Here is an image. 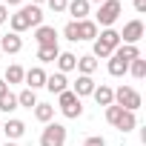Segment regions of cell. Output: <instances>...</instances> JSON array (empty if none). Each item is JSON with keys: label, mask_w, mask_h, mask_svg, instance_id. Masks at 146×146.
Masks as SVG:
<instances>
[{"label": "cell", "mask_w": 146, "mask_h": 146, "mask_svg": "<svg viewBox=\"0 0 146 146\" xmlns=\"http://www.w3.org/2000/svg\"><path fill=\"white\" fill-rule=\"evenodd\" d=\"M89 3H98V6H100V3H103V0H89Z\"/></svg>", "instance_id": "ab89813d"}, {"label": "cell", "mask_w": 146, "mask_h": 146, "mask_svg": "<svg viewBox=\"0 0 146 146\" xmlns=\"http://www.w3.org/2000/svg\"><path fill=\"white\" fill-rule=\"evenodd\" d=\"M23 75H26V69L17 66V63H12V66L6 69V78H3V80H6L9 86H12V83H23Z\"/></svg>", "instance_id": "cb8c5ba5"}, {"label": "cell", "mask_w": 146, "mask_h": 146, "mask_svg": "<svg viewBox=\"0 0 146 146\" xmlns=\"http://www.w3.org/2000/svg\"><path fill=\"white\" fill-rule=\"evenodd\" d=\"M92 98H95V103H98V106H112V103H115V89H112V86H106V83H100V86H95Z\"/></svg>", "instance_id": "8fae6325"}, {"label": "cell", "mask_w": 146, "mask_h": 146, "mask_svg": "<svg viewBox=\"0 0 146 146\" xmlns=\"http://www.w3.org/2000/svg\"><path fill=\"white\" fill-rule=\"evenodd\" d=\"M135 126H137V117H135V112H126V109H123V115H120V120L115 123V129H120V132L126 135V132H132Z\"/></svg>", "instance_id": "7402d4cb"}, {"label": "cell", "mask_w": 146, "mask_h": 146, "mask_svg": "<svg viewBox=\"0 0 146 146\" xmlns=\"http://www.w3.org/2000/svg\"><path fill=\"white\" fill-rule=\"evenodd\" d=\"M60 54V46H37V60L40 63H54Z\"/></svg>", "instance_id": "44dd1931"}, {"label": "cell", "mask_w": 146, "mask_h": 146, "mask_svg": "<svg viewBox=\"0 0 146 146\" xmlns=\"http://www.w3.org/2000/svg\"><path fill=\"white\" fill-rule=\"evenodd\" d=\"M23 80H26V89H32V92L43 89L46 86V69L43 66H32L26 75H23Z\"/></svg>", "instance_id": "8992f818"}, {"label": "cell", "mask_w": 146, "mask_h": 146, "mask_svg": "<svg viewBox=\"0 0 146 146\" xmlns=\"http://www.w3.org/2000/svg\"><path fill=\"white\" fill-rule=\"evenodd\" d=\"M78 37L80 40H95L98 37V23L89 20V17L86 20H78Z\"/></svg>", "instance_id": "2e32d148"}, {"label": "cell", "mask_w": 146, "mask_h": 146, "mask_svg": "<svg viewBox=\"0 0 146 146\" xmlns=\"http://www.w3.org/2000/svg\"><path fill=\"white\" fill-rule=\"evenodd\" d=\"M66 12L72 15V20H86L89 12H92V3H89V0H69Z\"/></svg>", "instance_id": "9c48e42d"}, {"label": "cell", "mask_w": 146, "mask_h": 146, "mask_svg": "<svg viewBox=\"0 0 146 146\" xmlns=\"http://www.w3.org/2000/svg\"><path fill=\"white\" fill-rule=\"evenodd\" d=\"M3 132H6V137H9V140H20V137L26 135V123H23V120H17V117H9V120L3 123Z\"/></svg>", "instance_id": "7c38bea8"}, {"label": "cell", "mask_w": 146, "mask_h": 146, "mask_svg": "<svg viewBox=\"0 0 146 146\" xmlns=\"http://www.w3.org/2000/svg\"><path fill=\"white\" fill-rule=\"evenodd\" d=\"M83 146H106V140L100 137V135H92V137H86V143Z\"/></svg>", "instance_id": "d6a6232c"}, {"label": "cell", "mask_w": 146, "mask_h": 146, "mask_svg": "<svg viewBox=\"0 0 146 146\" xmlns=\"http://www.w3.org/2000/svg\"><path fill=\"white\" fill-rule=\"evenodd\" d=\"M20 12L26 15V20H29V29H32V26H35V29H37V26H43V9H40V6L29 3V6H20Z\"/></svg>", "instance_id": "9a60e30c"}, {"label": "cell", "mask_w": 146, "mask_h": 146, "mask_svg": "<svg viewBox=\"0 0 146 146\" xmlns=\"http://www.w3.org/2000/svg\"><path fill=\"white\" fill-rule=\"evenodd\" d=\"M98 40H100V43H106V46L115 52V49L120 46V32H115V29H103V32L98 35Z\"/></svg>", "instance_id": "ffe728a7"}, {"label": "cell", "mask_w": 146, "mask_h": 146, "mask_svg": "<svg viewBox=\"0 0 146 146\" xmlns=\"http://www.w3.org/2000/svg\"><path fill=\"white\" fill-rule=\"evenodd\" d=\"M95 69H98V60H95L92 54L78 57V72H80V75H95Z\"/></svg>", "instance_id": "d4e9b609"}, {"label": "cell", "mask_w": 146, "mask_h": 146, "mask_svg": "<svg viewBox=\"0 0 146 146\" xmlns=\"http://www.w3.org/2000/svg\"><path fill=\"white\" fill-rule=\"evenodd\" d=\"M20 49H23V37H20V35L9 32V35L0 37V52H3V54H17Z\"/></svg>", "instance_id": "ba28073f"}, {"label": "cell", "mask_w": 146, "mask_h": 146, "mask_svg": "<svg viewBox=\"0 0 146 146\" xmlns=\"http://www.w3.org/2000/svg\"><path fill=\"white\" fill-rule=\"evenodd\" d=\"M120 115H123V109H120V106H115V103H112V106H106V120H109L112 126L120 120Z\"/></svg>", "instance_id": "4dcf8cb0"}, {"label": "cell", "mask_w": 146, "mask_h": 146, "mask_svg": "<svg viewBox=\"0 0 146 146\" xmlns=\"http://www.w3.org/2000/svg\"><path fill=\"white\" fill-rule=\"evenodd\" d=\"M66 126L63 123H46V129L40 132V146H66Z\"/></svg>", "instance_id": "277c9868"}, {"label": "cell", "mask_w": 146, "mask_h": 146, "mask_svg": "<svg viewBox=\"0 0 146 146\" xmlns=\"http://www.w3.org/2000/svg\"><path fill=\"white\" fill-rule=\"evenodd\" d=\"M3 95H9V83H6V80H0V98H3Z\"/></svg>", "instance_id": "8d00e7d4"}, {"label": "cell", "mask_w": 146, "mask_h": 146, "mask_svg": "<svg viewBox=\"0 0 146 146\" xmlns=\"http://www.w3.org/2000/svg\"><path fill=\"white\" fill-rule=\"evenodd\" d=\"M106 69H109V75H112V78H123L126 72H129V63H126V60H120L117 54H112V57H109V63H106Z\"/></svg>", "instance_id": "e0dca14e"}, {"label": "cell", "mask_w": 146, "mask_h": 146, "mask_svg": "<svg viewBox=\"0 0 146 146\" xmlns=\"http://www.w3.org/2000/svg\"><path fill=\"white\" fill-rule=\"evenodd\" d=\"M129 72H132V78H137V80H143V78H146V60H143V57H137V60H132V63H129Z\"/></svg>", "instance_id": "f1b7e54d"}, {"label": "cell", "mask_w": 146, "mask_h": 146, "mask_svg": "<svg viewBox=\"0 0 146 146\" xmlns=\"http://www.w3.org/2000/svg\"><path fill=\"white\" fill-rule=\"evenodd\" d=\"M17 106H23V109H35V106H37V95H35L32 89H23V92L17 95Z\"/></svg>", "instance_id": "484cf974"}, {"label": "cell", "mask_w": 146, "mask_h": 146, "mask_svg": "<svg viewBox=\"0 0 146 146\" xmlns=\"http://www.w3.org/2000/svg\"><path fill=\"white\" fill-rule=\"evenodd\" d=\"M35 40H37V46H57V29L54 26H37Z\"/></svg>", "instance_id": "30bf717a"}, {"label": "cell", "mask_w": 146, "mask_h": 146, "mask_svg": "<svg viewBox=\"0 0 146 146\" xmlns=\"http://www.w3.org/2000/svg\"><path fill=\"white\" fill-rule=\"evenodd\" d=\"M54 63H57V72H60V75H66V72H75V69H78V54H72V52H60Z\"/></svg>", "instance_id": "5bb4252c"}, {"label": "cell", "mask_w": 146, "mask_h": 146, "mask_svg": "<svg viewBox=\"0 0 146 146\" xmlns=\"http://www.w3.org/2000/svg\"><path fill=\"white\" fill-rule=\"evenodd\" d=\"M9 26H12V32H15V35H23V32L29 29V20H26V15L17 9L15 15H9Z\"/></svg>", "instance_id": "d6986e66"}, {"label": "cell", "mask_w": 146, "mask_h": 146, "mask_svg": "<svg viewBox=\"0 0 146 146\" xmlns=\"http://www.w3.org/2000/svg\"><path fill=\"white\" fill-rule=\"evenodd\" d=\"M3 146H17V140H6V143H3Z\"/></svg>", "instance_id": "74e56055"}, {"label": "cell", "mask_w": 146, "mask_h": 146, "mask_svg": "<svg viewBox=\"0 0 146 146\" xmlns=\"http://www.w3.org/2000/svg\"><path fill=\"white\" fill-rule=\"evenodd\" d=\"M120 12H123V3H120V0H103V3L98 6L95 23H98V26H103V29H112V26H115V20L120 17Z\"/></svg>", "instance_id": "6da1fadb"}, {"label": "cell", "mask_w": 146, "mask_h": 146, "mask_svg": "<svg viewBox=\"0 0 146 146\" xmlns=\"http://www.w3.org/2000/svg\"><path fill=\"white\" fill-rule=\"evenodd\" d=\"M92 57H95V60H109V57H112V49L95 37V46H92Z\"/></svg>", "instance_id": "4316f807"}, {"label": "cell", "mask_w": 146, "mask_h": 146, "mask_svg": "<svg viewBox=\"0 0 146 146\" xmlns=\"http://www.w3.org/2000/svg\"><path fill=\"white\" fill-rule=\"evenodd\" d=\"M32 3H35V6H40V3H46V0H32Z\"/></svg>", "instance_id": "f35d334b"}, {"label": "cell", "mask_w": 146, "mask_h": 146, "mask_svg": "<svg viewBox=\"0 0 146 146\" xmlns=\"http://www.w3.org/2000/svg\"><path fill=\"white\" fill-rule=\"evenodd\" d=\"M95 86H98V83L92 80V75H78V80L72 83V92H75V95L83 100V98H89V95L95 92Z\"/></svg>", "instance_id": "52a82bcc"}, {"label": "cell", "mask_w": 146, "mask_h": 146, "mask_svg": "<svg viewBox=\"0 0 146 146\" xmlns=\"http://www.w3.org/2000/svg\"><path fill=\"white\" fill-rule=\"evenodd\" d=\"M132 6H135L137 15H143V12H146V0H132Z\"/></svg>", "instance_id": "836d02e7"}, {"label": "cell", "mask_w": 146, "mask_h": 146, "mask_svg": "<svg viewBox=\"0 0 146 146\" xmlns=\"http://www.w3.org/2000/svg\"><path fill=\"white\" fill-rule=\"evenodd\" d=\"M57 106H60L63 117H69V120H75V117L83 115V100H80L75 92H72V89H66V92L57 95Z\"/></svg>", "instance_id": "7a4b0ae2"}, {"label": "cell", "mask_w": 146, "mask_h": 146, "mask_svg": "<svg viewBox=\"0 0 146 146\" xmlns=\"http://www.w3.org/2000/svg\"><path fill=\"white\" fill-rule=\"evenodd\" d=\"M46 89H49L52 95H60V92H66V89H69V80H66V75H60V72H54V75H46Z\"/></svg>", "instance_id": "4fadbf2b"}, {"label": "cell", "mask_w": 146, "mask_h": 146, "mask_svg": "<svg viewBox=\"0 0 146 146\" xmlns=\"http://www.w3.org/2000/svg\"><path fill=\"white\" fill-rule=\"evenodd\" d=\"M140 37H143V20H129L126 26H123V32H120V43H129V46H137L140 43Z\"/></svg>", "instance_id": "5b68a950"}, {"label": "cell", "mask_w": 146, "mask_h": 146, "mask_svg": "<svg viewBox=\"0 0 146 146\" xmlns=\"http://www.w3.org/2000/svg\"><path fill=\"white\" fill-rule=\"evenodd\" d=\"M15 109H20V106H17V95H12V92H9V95H3V98H0V112L12 115Z\"/></svg>", "instance_id": "83f0119b"}, {"label": "cell", "mask_w": 146, "mask_h": 146, "mask_svg": "<svg viewBox=\"0 0 146 146\" xmlns=\"http://www.w3.org/2000/svg\"><path fill=\"white\" fill-rule=\"evenodd\" d=\"M112 54H117L120 60L132 63V60H137V57H140V49H137V46H129V43H120V46H117V49H115Z\"/></svg>", "instance_id": "ac0fdd59"}, {"label": "cell", "mask_w": 146, "mask_h": 146, "mask_svg": "<svg viewBox=\"0 0 146 146\" xmlns=\"http://www.w3.org/2000/svg\"><path fill=\"white\" fill-rule=\"evenodd\" d=\"M3 6L9 9V6H23V0H3Z\"/></svg>", "instance_id": "d590c367"}, {"label": "cell", "mask_w": 146, "mask_h": 146, "mask_svg": "<svg viewBox=\"0 0 146 146\" xmlns=\"http://www.w3.org/2000/svg\"><path fill=\"white\" fill-rule=\"evenodd\" d=\"M0 57H3V52H0Z\"/></svg>", "instance_id": "60d3db41"}, {"label": "cell", "mask_w": 146, "mask_h": 146, "mask_svg": "<svg viewBox=\"0 0 146 146\" xmlns=\"http://www.w3.org/2000/svg\"><path fill=\"white\" fill-rule=\"evenodd\" d=\"M63 37L69 40V43H78L80 37H78V20H69L66 26H63Z\"/></svg>", "instance_id": "f546056e"}, {"label": "cell", "mask_w": 146, "mask_h": 146, "mask_svg": "<svg viewBox=\"0 0 146 146\" xmlns=\"http://www.w3.org/2000/svg\"><path fill=\"white\" fill-rule=\"evenodd\" d=\"M46 6H49V12L63 15V12H66V6H69V0H46Z\"/></svg>", "instance_id": "1f68e13d"}, {"label": "cell", "mask_w": 146, "mask_h": 146, "mask_svg": "<svg viewBox=\"0 0 146 146\" xmlns=\"http://www.w3.org/2000/svg\"><path fill=\"white\" fill-rule=\"evenodd\" d=\"M6 20H9V9L0 3V23H6Z\"/></svg>", "instance_id": "e575fe53"}, {"label": "cell", "mask_w": 146, "mask_h": 146, "mask_svg": "<svg viewBox=\"0 0 146 146\" xmlns=\"http://www.w3.org/2000/svg\"><path fill=\"white\" fill-rule=\"evenodd\" d=\"M140 103H143V98H140L137 89H132V86L115 89V106H120V109H126V112H137Z\"/></svg>", "instance_id": "3957f363"}, {"label": "cell", "mask_w": 146, "mask_h": 146, "mask_svg": "<svg viewBox=\"0 0 146 146\" xmlns=\"http://www.w3.org/2000/svg\"><path fill=\"white\" fill-rule=\"evenodd\" d=\"M35 117H37L40 123H52V117H54V106H52V103H37V106H35Z\"/></svg>", "instance_id": "603a6c76"}]
</instances>
